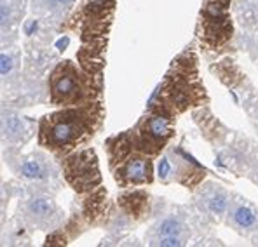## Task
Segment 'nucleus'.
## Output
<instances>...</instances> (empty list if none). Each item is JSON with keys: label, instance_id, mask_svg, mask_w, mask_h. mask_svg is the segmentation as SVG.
<instances>
[{"label": "nucleus", "instance_id": "obj_1", "mask_svg": "<svg viewBox=\"0 0 258 247\" xmlns=\"http://www.w3.org/2000/svg\"><path fill=\"white\" fill-rule=\"evenodd\" d=\"M103 120V100L79 106H64L39 120L37 141L54 155V158H61L79 148H84L101 129Z\"/></svg>", "mask_w": 258, "mask_h": 247}, {"label": "nucleus", "instance_id": "obj_2", "mask_svg": "<svg viewBox=\"0 0 258 247\" xmlns=\"http://www.w3.org/2000/svg\"><path fill=\"white\" fill-rule=\"evenodd\" d=\"M208 103L204 84L197 71V56L194 49H185L173 61L164 80L150 96L147 108L161 110L173 117L185 113L188 108Z\"/></svg>", "mask_w": 258, "mask_h": 247}, {"label": "nucleus", "instance_id": "obj_3", "mask_svg": "<svg viewBox=\"0 0 258 247\" xmlns=\"http://www.w3.org/2000/svg\"><path fill=\"white\" fill-rule=\"evenodd\" d=\"M49 105L79 106L100 101L103 94V75L87 73L72 59H63L51 70L47 78Z\"/></svg>", "mask_w": 258, "mask_h": 247}, {"label": "nucleus", "instance_id": "obj_4", "mask_svg": "<svg viewBox=\"0 0 258 247\" xmlns=\"http://www.w3.org/2000/svg\"><path fill=\"white\" fill-rule=\"evenodd\" d=\"M117 0H79L58 33L79 32L82 44H105L113 20Z\"/></svg>", "mask_w": 258, "mask_h": 247}, {"label": "nucleus", "instance_id": "obj_5", "mask_svg": "<svg viewBox=\"0 0 258 247\" xmlns=\"http://www.w3.org/2000/svg\"><path fill=\"white\" fill-rule=\"evenodd\" d=\"M4 160L13 171V174L28 188L45 190V192L58 193L61 183V166L54 155L44 151H32L28 155H21L20 151H7L4 153Z\"/></svg>", "mask_w": 258, "mask_h": 247}, {"label": "nucleus", "instance_id": "obj_6", "mask_svg": "<svg viewBox=\"0 0 258 247\" xmlns=\"http://www.w3.org/2000/svg\"><path fill=\"white\" fill-rule=\"evenodd\" d=\"M64 219L67 216L54 200V193L26 186L16 209L18 225L25 230L56 231L64 225Z\"/></svg>", "mask_w": 258, "mask_h": 247}, {"label": "nucleus", "instance_id": "obj_7", "mask_svg": "<svg viewBox=\"0 0 258 247\" xmlns=\"http://www.w3.org/2000/svg\"><path fill=\"white\" fill-rule=\"evenodd\" d=\"M174 124L176 117L161 110L147 108L145 115L138 120V124L126 131L133 151H140L154 158L161 157L174 136Z\"/></svg>", "mask_w": 258, "mask_h": 247}, {"label": "nucleus", "instance_id": "obj_8", "mask_svg": "<svg viewBox=\"0 0 258 247\" xmlns=\"http://www.w3.org/2000/svg\"><path fill=\"white\" fill-rule=\"evenodd\" d=\"M232 0H204L201 7L197 37L201 45L210 51H222L234 37V21L230 14Z\"/></svg>", "mask_w": 258, "mask_h": 247}, {"label": "nucleus", "instance_id": "obj_9", "mask_svg": "<svg viewBox=\"0 0 258 247\" xmlns=\"http://www.w3.org/2000/svg\"><path fill=\"white\" fill-rule=\"evenodd\" d=\"M157 180L162 185L178 183L185 188L196 190V186L203 183L208 171L199 162H196L183 146H168L157 162Z\"/></svg>", "mask_w": 258, "mask_h": 247}, {"label": "nucleus", "instance_id": "obj_10", "mask_svg": "<svg viewBox=\"0 0 258 247\" xmlns=\"http://www.w3.org/2000/svg\"><path fill=\"white\" fill-rule=\"evenodd\" d=\"M61 166L63 180L75 190L77 195L91 193L101 186V173L96 151L93 148H79L72 153L58 158Z\"/></svg>", "mask_w": 258, "mask_h": 247}, {"label": "nucleus", "instance_id": "obj_11", "mask_svg": "<svg viewBox=\"0 0 258 247\" xmlns=\"http://www.w3.org/2000/svg\"><path fill=\"white\" fill-rule=\"evenodd\" d=\"M203 218V216H199ZM196 214H192V211L188 207L183 206H174L171 211L162 212V216H157V219L154 221L149 230L145 233V242L152 244L154 240L161 237H180L185 240H190L194 231L197 230L196 226H199Z\"/></svg>", "mask_w": 258, "mask_h": 247}, {"label": "nucleus", "instance_id": "obj_12", "mask_svg": "<svg viewBox=\"0 0 258 247\" xmlns=\"http://www.w3.org/2000/svg\"><path fill=\"white\" fill-rule=\"evenodd\" d=\"M115 183L120 188L129 186H145L154 183V157L140 151H131L126 158L110 167Z\"/></svg>", "mask_w": 258, "mask_h": 247}, {"label": "nucleus", "instance_id": "obj_13", "mask_svg": "<svg viewBox=\"0 0 258 247\" xmlns=\"http://www.w3.org/2000/svg\"><path fill=\"white\" fill-rule=\"evenodd\" d=\"M230 200H232V193L225 186L215 183V181L203 185L194 193V204H196L197 211L211 225L225 221Z\"/></svg>", "mask_w": 258, "mask_h": 247}, {"label": "nucleus", "instance_id": "obj_14", "mask_svg": "<svg viewBox=\"0 0 258 247\" xmlns=\"http://www.w3.org/2000/svg\"><path fill=\"white\" fill-rule=\"evenodd\" d=\"M225 223L237 235L248 238L255 244L258 238V206L239 193H232Z\"/></svg>", "mask_w": 258, "mask_h": 247}, {"label": "nucleus", "instance_id": "obj_15", "mask_svg": "<svg viewBox=\"0 0 258 247\" xmlns=\"http://www.w3.org/2000/svg\"><path fill=\"white\" fill-rule=\"evenodd\" d=\"M37 129L39 122L33 119L20 115L13 110H2V143L7 146V151H20L33 138Z\"/></svg>", "mask_w": 258, "mask_h": 247}, {"label": "nucleus", "instance_id": "obj_16", "mask_svg": "<svg viewBox=\"0 0 258 247\" xmlns=\"http://www.w3.org/2000/svg\"><path fill=\"white\" fill-rule=\"evenodd\" d=\"M223 84L229 86V89L239 91L242 108L248 113L249 124L253 125V129H255V132L258 134V91L251 86V82L241 73V70H239L236 78L232 77L230 80L227 78V80H223Z\"/></svg>", "mask_w": 258, "mask_h": 247}, {"label": "nucleus", "instance_id": "obj_17", "mask_svg": "<svg viewBox=\"0 0 258 247\" xmlns=\"http://www.w3.org/2000/svg\"><path fill=\"white\" fill-rule=\"evenodd\" d=\"M75 2L77 0H30V11H32V16L54 23L59 28L74 11Z\"/></svg>", "mask_w": 258, "mask_h": 247}, {"label": "nucleus", "instance_id": "obj_18", "mask_svg": "<svg viewBox=\"0 0 258 247\" xmlns=\"http://www.w3.org/2000/svg\"><path fill=\"white\" fill-rule=\"evenodd\" d=\"M119 207L122 211L124 216H129L135 221H142L149 216L150 212V202L149 195L142 190H136V192H127L124 195H120L119 199Z\"/></svg>", "mask_w": 258, "mask_h": 247}, {"label": "nucleus", "instance_id": "obj_19", "mask_svg": "<svg viewBox=\"0 0 258 247\" xmlns=\"http://www.w3.org/2000/svg\"><path fill=\"white\" fill-rule=\"evenodd\" d=\"M28 0H0V28L2 33H11L21 25Z\"/></svg>", "mask_w": 258, "mask_h": 247}, {"label": "nucleus", "instance_id": "obj_20", "mask_svg": "<svg viewBox=\"0 0 258 247\" xmlns=\"http://www.w3.org/2000/svg\"><path fill=\"white\" fill-rule=\"evenodd\" d=\"M232 13L246 33H258V0H232Z\"/></svg>", "mask_w": 258, "mask_h": 247}, {"label": "nucleus", "instance_id": "obj_21", "mask_svg": "<svg viewBox=\"0 0 258 247\" xmlns=\"http://www.w3.org/2000/svg\"><path fill=\"white\" fill-rule=\"evenodd\" d=\"M20 59H21V51L16 45H9V47L2 49L0 54V75H2V86H11L18 80V75H21L20 71Z\"/></svg>", "mask_w": 258, "mask_h": 247}, {"label": "nucleus", "instance_id": "obj_22", "mask_svg": "<svg viewBox=\"0 0 258 247\" xmlns=\"http://www.w3.org/2000/svg\"><path fill=\"white\" fill-rule=\"evenodd\" d=\"M188 242L185 238L180 237H161L157 240H154L150 245H157V247H181V245H187Z\"/></svg>", "mask_w": 258, "mask_h": 247}, {"label": "nucleus", "instance_id": "obj_23", "mask_svg": "<svg viewBox=\"0 0 258 247\" xmlns=\"http://www.w3.org/2000/svg\"><path fill=\"white\" fill-rule=\"evenodd\" d=\"M249 52H251L253 59H255V63H256V66H258V37H256V40H255V49H253V51H249Z\"/></svg>", "mask_w": 258, "mask_h": 247}]
</instances>
